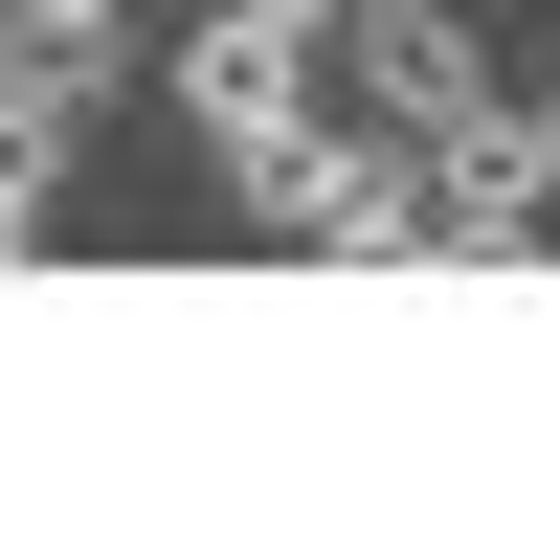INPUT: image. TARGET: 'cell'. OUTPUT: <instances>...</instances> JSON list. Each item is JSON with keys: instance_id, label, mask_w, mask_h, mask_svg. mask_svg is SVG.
Masks as SVG:
<instances>
[{"instance_id": "6da1fadb", "label": "cell", "mask_w": 560, "mask_h": 560, "mask_svg": "<svg viewBox=\"0 0 560 560\" xmlns=\"http://www.w3.org/2000/svg\"><path fill=\"white\" fill-rule=\"evenodd\" d=\"M224 202L292 269H427V158H404L382 113H314V135H269V158H224Z\"/></svg>"}, {"instance_id": "7a4b0ae2", "label": "cell", "mask_w": 560, "mask_h": 560, "mask_svg": "<svg viewBox=\"0 0 560 560\" xmlns=\"http://www.w3.org/2000/svg\"><path fill=\"white\" fill-rule=\"evenodd\" d=\"M158 113L202 135V158H269V135L337 113V23H314V0H202V23L158 45Z\"/></svg>"}, {"instance_id": "3957f363", "label": "cell", "mask_w": 560, "mask_h": 560, "mask_svg": "<svg viewBox=\"0 0 560 560\" xmlns=\"http://www.w3.org/2000/svg\"><path fill=\"white\" fill-rule=\"evenodd\" d=\"M337 23H359V45H337V113H382V135H471L493 90H516L448 0H337Z\"/></svg>"}, {"instance_id": "277c9868", "label": "cell", "mask_w": 560, "mask_h": 560, "mask_svg": "<svg viewBox=\"0 0 560 560\" xmlns=\"http://www.w3.org/2000/svg\"><path fill=\"white\" fill-rule=\"evenodd\" d=\"M404 158H427V269H538L560 247V179L516 158V90H493L471 135H404Z\"/></svg>"}, {"instance_id": "5b68a950", "label": "cell", "mask_w": 560, "mask_h": 560, "mask_svg": "<svg viewBox=\"0 0 560 560\" xmlns=\"http://www.w3.org/2000/svg\"><path fill=\"white\" fill-rule=\"evenodd\" d=\"M68 135H90L68 90H23V68H0V269L45 247V202H68Z\"/></svg>"}, {"instance_id": "8992f818", "label": "cell", "mask_w": 560, "mask_h": 560, "mask_svg": "<svg viewBox=\"0 0 560 560\" xmlns=\"http://www.w3.org/2000/svg\"><path fill=\"white\" fill-rule=\"evenodd\" d=\"M45 23H90V45H135V23H158V0H45Z\"/></svg>"}, {"instance_id": "52a82bcc", "label": "cell", "mask_w": 560, "mask_h": 560, "mask_svg": "<svg viewBox=\"0 0 560 560\" xmlns=\"http://www.w3.org/2000/svg\"><path fill=\"white\" fill-rule=\"evenodd\" d=\"M516 158H538V179H560V90H516Z\"/></svg>"}, {"instance_id": "ba28073f", "label": "cell", "mask_w": 560, "mask_h": 560, "mask_svg": "<svg viewBox=\"0 0 560 560\" xmlns=\"http://www.w3.org/2000/svg\"><path fill=\"white\" fill-rule=\"evenodd\" d=\"M314 23H337V0H314Z\"/></svg>"}]
</instances>
